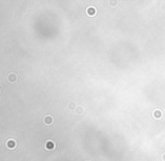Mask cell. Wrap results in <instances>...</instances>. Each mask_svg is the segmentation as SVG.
I'll use <instances>...</instances> for the list:
<instances>
[{
  "instance_id": "ba28073f",
  "label": "cell",
  "mask_w": 165,
  "mask_h": 161,
  "mask_svg": "<svg viewBox=\"0 0 165 161\" xmlns=\"http://www.w3.org/2000/svg\"><path fill=\"white\" fill-rule=\"evenodd\" d=\"M78 106L76 105V102L75 101H69L68 102V108L70 109V111H76V108Z\"/></svg>"
},
{
  "instance_id": "3957f363",
  "label": "cell",
  "mask_w": 165,
  "mask_h": 161,
  "mask_svg": "<svg viewBox=\"0 0 165 161\" xmlns=\"http://www.w3.org/2000/svg\"><path fill=\"white\" fill-rule=\"evenodd\" d=\"M86 12H87V15H88L89 17H93V16H95V14H96V9H95V7L89 6L86 9Z\"/></svg>"
},
{
  "instance_id": "7a4b0ae2",
  "label": "cell",
  "mask_w": 165,
  "mask_h": 161,
  "mask_svg": "<svg viewBox=\"0 0 165 161\" xmlns=\"http://www.w3.org/2000/svg\"><path fill=\"white\" fill-rule=\"evenodd\" d=\"M44 149H45V150H47V151L54 150V149H56V143H54V142H53L52 140H47V142H45Z\"/></svg>"
},
{
  "instance_id": "5b68a950",
  "label": "cell",
  "mask_w": 165,
  "mask_h": 161,
  "mask_svg": "<svg viewBox=\"0 0 165 161\" xmlns=\"http://www.w3.org/2000/svg\"><path fill=\"white\" fill-rule=\"evenodd\" d=\"M75 114L78 115V116H82V115L85 114V108L82 107V106H78L75 111Z\"/></svg>"
},
{
  "instance_id": "30bf717a",
  "label": "cell",
  "mask_w": 165,
  "mask_h": 161,
  "mask_svg": "<svg viewBox=\"0 0 165 161\" xmlns=\"http://www.w3.org/2000/svg\"><path fill=\"white\" fill-rule=\"evenodd\" d=\"M86 161H91V160H86Z\"/></svg>"
},
{
  "instance_id": "8992f818",
  "label": "cell",
  "mask_w": 165,
  "mask_h": 161,
  "mask_svg": "<svg viewBox=\"0 0 165 161\" xmlns=\"http://www.w3.org/2000/svg\"><path fill=\"white\" fill-rule=\"evenodd\" d=\"M7 79H8L9 82H16L18 78H17V76H16L15 73H9L8 77H7Z\"/></svg>"
},
{
  "instance_id": "277c9868",
  "label": "cell",
  "mask_w": 165,
  "mask_h": 161,
  "mask_svg": "<svg viewBox=\"0 0 165 161\" xmlns=\"http://www.w3.org/2000/svg\"><path fill=\"white\" fill-rule=\"evenodd\" d=\"M153 117L154 118H156V120H158V118H161V117L163 116V111H161V109H155V111H153Z\"/></svg>"
},
{
  "instance_id": "52a82bcc",
  "label": "cell",
  "mask_w": 165,
  "mask_h": 161,
  "mask_svg": "<svg viewBox=\"0 0 165 161\" xmlns=\"http://www.w3.org/2000/svg\"><path fill=\"white\" fill-rule=\"evenodd\" d=\"M6 145H7V148H8V149H14V148L16 146V142L14 140H12V139H10V140L7 141Z\"/></svg>"
},
{
  "instance_id": "9c48e42d",
  "label": "cell",
  "mask_w": 165,
  "mask_h": 161,
  "mask_svg": "<svg viewBox=\"0 0 165 161\" xmlns=\"http://www.w3.org/2000/svg\"><path fill=\"white\" fill-rule=\"evenodd\" d=\"M162 160L165 161V153H163V154H162Z\"/></svg>"
},
{
  "instance_id": "6da1fadb",
  "label": "cell",
  "mask_w": 165,
  "mask_h": 161,
  "mask_svg": "<svg viewBox=\"0 0 165 161\" xmlns=\"http://www.w3.org/2000/svg\"><path fill=\"white\" fill-rule=\"evenodd\" d=\"M53 122H54V118H53L52 115H45V116L43 117V123H44V125L51 126L53 124Z\"/></svg>"
}]
</instances>
